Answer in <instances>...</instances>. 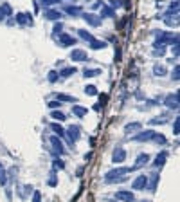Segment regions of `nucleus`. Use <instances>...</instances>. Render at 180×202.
<instances>
[{"label": "nucleus", "mask_w": 180, "mask_h": 202, "mask_svg": "<svg viewBox=\"0 0 180 202\" xmlns=\"http://www.w3.org/2000/svg\"><path fill=\"white\" fill-rule=\"evenodd\" d=\"M130 171H133V170H130V168H117V170L108 171L104 179H106V182H121L124 179V175L130 173Z\"/></svg>", "instance_id": "f257e3e1"}, {"label": "nucleus", "mask_w": 180, "mask_h": 202, "mask_svg": "<svg viewBox=\"0 0 180 202\" xmlns=\"http://www.w3.org/2000/svg\"><path fill=\"white\" fill-rule=\"evenodd\" d=\"M153 135H155V130H146V132L137 134V135L133 137V141H135V142H146V141H151V139H153Z\"/></svg>", "instance_id": "f03ea898"}, {"label": "nucleus", "mask_w": 180, "mask_h": 202, "mask_svg": "<svg viewBox=\"0 0 180 202\" xmlns=\"http://www.w3.org/2000/svg\"><path fill=\"white\" fill-rule=\"evenodd\" d=\"M132 188H133V189H144V188H148V177H146V175H139V177L133 181Z\"/></svg>", "instance_id": "7ed1b4c3"}, {"label": "nucleus", "mask_w": 180, "mask_h": 202, "mask_svg": "<svg viewBox=\"0 0 180 202\" xmlns=\"http://www.w3.org/2000/svg\"><path fill=\"white\" fill-rule=\"evenodd\" d=\"M115 199L121 202H133L135 200V197H133L132 191H117V193H115Z\"/></svg>", "instance_id": "20e7f679"}, {"label": "nucleus", "mask_w": 180, "mask_h": 202, "mask_svg": "<svg viewBox=\"0 0 180 202\" xmlns=\"http://www.w3.org/2000/svg\"><path fill=\"white\" fill-rule=\"evenodd\" d=\"M83 20L86 22V23H90V25H94V27L101 25V18H99V16H96V15H92V13L83 15Z\"/></svg>", "instance_id": "39448f33"}, {"label": "nucleus", "mask_w": 180, "mask_h": 202, "mask_svg": "<svg viewBox=\"0 0 180 202\" xmlns=\"http://www.w3.org/2000/svg\"><path fill=\"white\" fill-rule=\"evenodd\" d=\"M70 58H72L74 61H86L88 60V54H86L85 51H81V49H76V51H72Z\"/></svg>", "instance_id": "423d86ee"}, {"label": "nucleus", "mask_w": 180, "mask_h": 202, "mask_svg": "<svg viewBox=\"0 0 180 202\" xmlns=\"http://www.w3.org/2000/svg\"><path fill=\"white\" fill-rule=\"evenodd\" d=\"M76 43V38L70 36V34H60V45L61 47H70Z\"/></svg>", "instance_id": "0eeeda50"}, {"label": "nucleus", "mask_w": 180, "mask_h": 202, "mask_svg": "<svg viewBox=\"0 0 180 202\" xmlns=\"http://www.w3.org/2000/svg\"><path fill=\"white\" fill-rule=\"evenodd\" d=\"M166 105H168L169 108H178V92L169 94V96L166 98Z\"/></svg>", "instance_id": "6e6552de"}, {"label": "nucleus", "mask_w": 180, "mask_h": 202, "mask_svg": "<svg viewBox=\"0 0 180 202\" xmlns=\"http://www.w3.org/2000/svg\"><path fill=\"white\" fill-rule=\"evenodd\" d=\"M51 144H52V148L56 150V153L58 155H63L65 153V148H63V144H61V141L54 135V137H51Z\"/></svg>", "instance_id": "1a4fd4ad"}, {"label": "nucleus", "mask_w": 180, "mask_h": 202, "mask_svg": "<svg viewBox=\"0 0 180 202\" xmlns=\"http://www.w3.org/2000/svg\"><path fill=\"white\" fill-rule=\"evenodd\" d=\"M16 22L22 23V25H33V18H31V15H27V13H18V15H16Z\"/></svg>", "instance_id": "9d476101"}, {"label": "nucleus", "mask_w": 180, "mask_h": 202, "mask_svg": "<svg viewBox=\"0 0 180 202\" xmlns=\"http://www.w3.org/2000/svg\"><path fill=\"white\" fill-rule=\"evenodd\" d=\"M124 159H126V152H124L122 148H115V150H114V159H112V161L114 162H122Z\"/></svg>", "instance_id": "9b49d317"}, {"label": "nucleus", "mask_w": 180, "mask_h": 202, "mask_svg": "<svg viewBox=\"0 0 180 202\" xmlns=\"http://www.w3.org/2000/svg\"><path fill=\"white\" fill-rule=\"evenodd\" d=\"M67 134H69V139H70V141H78V139H79V126H76V124L70 126Z\"/></svg>", "instance_id": "f8f14e48"}, {"label": "nucleus", "mask_w": 180, "mask_h": 202, "mask_svg": "<svg viewBox=\"0 0 180 202\" xmlns=\"http://www.w3.org/2000/svg\"><path fill=\"white\" fill-rule=\"evenodd\" d=\"M148 159H150V155H148V153H140L139 157H137V162H135V166H133L132 170H139V168H142V166L148 162Z\"/></svg>", "instance_id": "ddd939ff"}, {"label": "nucleus", "mask_w": 180, "mask_h": 202, "mask_svg": "<svg viewBox=\"0 0 180 202\" xmlns=\"http://www.w3.org/2000/svg\"><path fill=\"white\" fill-rule=\"evenodd\" d=\"M72 112H74V116H78V117H85V116L88 114V108H85V106H78V105H74V106H72Z\"/></svg>", "instance_id": "4468645a"}, {"label": "nucleus", "mask_w": 180, "mask_h": 202, "mask_svg": "<svg viewBox=\"0 0 180 202\" xmlns=\"http://www.w3.org/2000/svg\"><path fill=\"white\" fill-rule=\"evenodd\" d=\"M56 99L60 101V103H74V101H78L74 96H67V94H58Z\"/></svg>", "instance_id": "2eb2a0df"}, {"label": "nucleus", "mask_w": 180, "mask_h": 202, "mask_svg": "<svg viewBox=\"0 0 180 202\" xmlns=\"http://www.w3.org/2000/svg\"><path fill=\"white\" fill-rule=\"evenodd\" d=\"M45 16H47L49 20H60L61 13H60V11H56V9H51V11H47V13H45Z\"/></svg>", "instance_id": "dca6fc26"}, {"label": "nucleus", "mask_w": 180, "mask_h": 202, "mask_svg": "<svg viewBox=\"0 0 180 202\" xmlns=\"http://www.w3.org/2000/svg\"><path fill=\"white\" fill-rule=\"evenodd\" d=\"M65 13H69V15H81V7L79 5H67L65 7Z\"/></svg>", "instance_id": "f3484780"}, {"label": "nucleus", "mask_w": 180, "mask_h": 202, "mask_svg": "<svg viewBox=\"0 0 180 202\" xmlns=\"http://www.w3.org/2000/svg\"><path fill=\"white\" fill-rule=\"evenodd\" d=\"M166 159H168V152H160L159 155H157V159H155V166H162L164 162H166Z\"/></svg>", "instance_id": "a211bd4d"}, {"label": "nucleus", "mask_w": 180, "mask_h": 202, "mask_svg": "<svg viewBox=\"0 0 180 202\" xmlns=\"http://www.w3.org/2000/svg\"><path fill=\"white\" fill-rule=\"evenodd\" d=\"M99 72H101L99 69H85V70H83V76H85V78H94V76H97Z\"/></svg>", "instance_id": "6ab92c4d"}, {"label": "nucleus", "mask_w": 180, "mask_h": 202, "mask_svg": "<svg viewBox=\"0 0 180 202\" xmlns=\"http://www.w3.org/2000/svg\"><path fill=\"white\" fill-rule=\"evenodd\" d=\"M51 130H54V134H58V137H63V135H65V130L61 128L60 124H56V123L51 124Z\"/></svg>", "instance_id": "aec40b11"}, {"label": "nucleus", "mask_w": 180, "mask_h": 202, "mask_svg": "<svg viewBox=\"0 0 180 202\" xmlns=\"http://www.w3.org/2000/svg\"><path fill=\"white\" fill-rule=\"evenodd\" d=\"M74 72H76V69H74V67H65V69L60 72V76H63V78H69V76H72Z\"/></svg>", "instance_id": "412c9836"}, {"label": "nucleus", "mask_w": 180, "mask_h": 202, "mask_svg": "<svg viewBox=\"0 0 180 202\" xmlns=\"http://www.w3.org/2000/svg\"><path fill=\"white\" fill-rule=\"evenodd\" d=\"M157 182H159V173H153V175H151V182H150V186H148V188H150L151 191H155Z\"/></svg>", "instance_id": "4be33fe9"}, {"label": "nucleus", "mask_w": 180, "mask_h": 202, "mask_svg": "<svg viewBox=\"0 0 180 202\" xmlns=\"http://www.w3.org/2000/svg\"><path fill=\"white\" fill-rule=\"evenodd\" d=\"M139 128H142L140 123H130V124H126V132H135V130H139Z\"/></svg>", "instance_id": "5701e85b"}, {"label": "nucleus", "mask_w": 180, "mask_h": 202, "mask_svg": "<svg viewBox=\"0 0 180 202\" xmlns=\"http://www.w3.org/2000/svg\"><path fill=\"white\" fill-rule=\"evenodd\" d=\"M104 45H106L104 41H101V40H96V38H94V40L90 41V47H92V49H103Z\"/></svg>", "instance_id": "b1692460"}, {"label": "nucleus", "mask_w": 180, "mask_h": 202, "mask_svg": "<svg viewBox=\"0 0 180 202\" xmlns=\"http://www.w3.org/2000/svg\"><path fill=\"white\" fill-rule=\"evenodd\" d=\"M85 92H86L88 96H96V94H97V88H96V85H86V87H85Z\"/></svg>", "instance_id": "393cba45"}, {"label": "nucleus", "mask_w": 180, "mask_h": 202, "mask_svg": "<svg viewBox=\"0 0 180 202\" xmlns=\"http://www.w3.org/2000/svg\"><path fill=\"white\" fill-rule=\"evenodd\" d=\"M79 36L83 38V40H88V41H92L94 40V36L88 33V31H85V29H79Z\"/></svg>", "instance_id": "a878e982"}, {"label": "nucleus", "mask_w": 180, "mask_h": 202, "mask_svg": "<svg viewBox=\"0 0 180 202\" xmlns=\"http://www.w3.org/2000/svg\"><path fill=\"white\" fill-rule=\"evenodd\" d=\"M151 141H155V142H160V144H166V137H164L162 134H155Z\"/></svg>", "instance_id": "bb28decb"}, {"label": "nucleus", "mask_w": 180, "mask_h": 202, "mask_svg": "<svg viewBox=\"0 0 180 202\" xmlns=\"http://www.w3.org/2000/svg\"><path fill=\"white\" fill-rule=\"evenodd\" d=\"M51 116H52L54 119H58V121H63V119H65V116H63V112H60V110H54V112H52Z\"/></svg>", "instance_id": "cd10ccee"}, {"label": "nucleus", "mask_w": 180, "mask_h": 202, "mask_svg": "<svg viewBox=\"0 0 180 202\" xmlns=\"http://www.w3.org/2000/svg\"><path fill=\"white\" fill-rule=\"evenodd\" d=\"M0 184H5V171H4L2 164H0Z\"/></svg>", "instance_id": "c85d7f7f"}, {"label": "nucleus", "mask_w": 180, "mask_h": 202, "mask_svg": "<svg viewBox=\"0 0 180 202\" xmlns=\"http://www.w3.org/2000/svg\"><path fill=\"white\" fill-rule=\"evenodd\" d=\"M56 80H58V72H54V70H51V72H49V81H51V83H54Z\"/></svg>", "instance_id": "c756f323"}, {"label": "nucleus", "mask_w": 180, "mask_h": 202, "mask_svg": "<svg viewBox=\"0 0 180 202\" xmlns=\"http://www.w3.org/2000/svg\"><path fill=\"white\" fill-rule=\"evenodd\" d=\"M168 119L166 117H155V119H151V124H162V123H166Z\"/></svg>", "instance_id": "7c9ffc66"}, {"label": "nucleus", "mask_w": 180, "mask_h": 202, "mask_svg": "<svg viewBox=\"0 0 180 202\" xmlns=\"http://www.w3.org/2000/svg\"><path fill=\"white\" fill-rule=\"evenodd\" d=\"M49 184H51V186H56V184H58V181H56V173H54V171L51 173V179H49Z\"/></svg>", "instance_id": "2f4dec72"}, {"label": "nucleus", "mask_w": 180, "mask_h": 202, "mask_svg": "<svg viewBox=\"0 0 180 202\" xmlns=\"http://www.w3.org/2000/svg\"><path fill=\"white\" fill-rule=\"evenodd\" d=\"M33 202H41V195H40V191H34V193H33Z\"/></svg>", "instance_id": "473e14b6"}, {"label": "nucleus", "mask_w": 180, "mask_h": 202, "mask_svg": "<svg viewBox=\"0 0 180 202\" xmlns=\"http://www.w3.org/2000/svg\"><path fill=\"white\" fill-rule=\"evenodd\" d=\"M155 74H157V76H162V74H166V72H164V67H159V65H157V67H155Z\"/></svg>", "instance_id": "72a5a7b5"}, {"label": "nucleus", "mask_w": 180, "mask_h": 202, "mask_svg": "<svg viewBox=\"0 0 180 202\" xmlns=\"http://www.w3.org/2000/svg\"><path fill=\"white\" fill-rule=\"evenodd\" d=\"M0 9H2V11H4V13H5V15H11V7H9V5H7V4H4V5H2V7H0Z\"/></svg>", "instance_id": "f704fd0d"}, {"label": "nucleus", "mask_w": 180, "mask_h": 202, "mask_svg": "<svg viewBox=\"0 0 180 202\" xmlns=\"http://www.w3.org/2000/svg\"><path fill=\"white\" fill-rule=\"evenodd\" d=\"M60 0H41V4L43 5H52V4H58Z\"/></svg>", "instance_id": "c9c22d12"}, {"label": "nucleus", "mask_w": 180, "mask_h": 202, "mask_svg": "<svg viewBox=\"0 0 180 202\" xmlns=\"http://www.w3.org/2000/svg\"><path fill=\"white\" fill-rule=\"evenodd\" d=\"M61 29H63V25H61L60 22H58V23L54 25V34H58V33H61Z\"/></svg>", "instance_id": "e433bc0d"}, {"label": "nucleus", "mask_w": 180, "mask_h": 202, "mask_svg": "<svg viewBox=\"0 0 180 202\" xmlns=\"http://www.w3.org/2000/svg\"><path fill=\"white\" fill-rule=\"evenodd\" d=\"M178 126H180V119L177 117V119H175V124H173V128H175L173 132H175V134H178Z\"/></svg>", "instance_id": "4c0bfd02"}, {"label": "nucleus", "mask_w": 180, "mask_h": 202, "mask_svg": "<svg viewBox=\"0 0 180 202\" xmlns=\"http://www.w3.org/2000/svg\"><path fill=\"white\" fill-rule=\"evenodd\" d=\"M103 15H104V16H114V11H112V9H108V7H106V9H104V11H103Z\"/></svg>", "instance_id": "58836bf2"}, {"label": "nucleus", "mask_w": 180, "mask_h": 202, "mask_svg": "<svg viewBox=\"0 0 180 202\" xmlns=\"http://www.w3.org/2000/svg\"><path fill=\"white\" fill-rule=\"evenodd\" d=\"M49 106H51V108H56V106H60V101H58V99L51 101V103H49Z\"/></svg>", "instance_id": "ea45409f"}, {"label": "nucleus", "mask_w": 180, "mask_h": 202, "mask_svg": "<svg viewBox=\"0 0 180 202\" xmlns=\"http://www.w3.org/2000/svg\"><path fill=\"white\" fill-rule=\"evenodd\" d=\"M54 168H63V162L61 161H54Z\"/></svg>", "instance_id": "a19ab883"}, {"label": "nucleus", "mask_w": 180, "mask_h": 202, "mask_svg": "<svg viewBox=\"0 0 180 202\" xmlns=\"http://www.w3.org/2000/svg\"><path fill=\"white\" fill-rule=\"evenodd\" d=\"M173 80H175V81L178 80V67H177V69H175V74H173Z\"/></svg>", "instance_id": "79ce46f5"}, {"label": "nucleus", "mask_w": 180, "mask_h": 202, "mask_svg": "<svg viewBox=\"0 0 180 202\" xmlns=\"http://www.w3.org/2000/svg\"><path fill=\"white\" fill-rule=\"evenodd\" d=\"M4 16H5V15H4V11L0 9V20H4Z\"/></svg>", "instance_id": "37998d69"}, {"label": "nucleus", "mask_w": 180, "mask_h": 202, "mask_svg": "<svg viewBox=\"0 0 180 202\" xmlns=\"http://www.w3.org/2000/svg\"><path fill=\"white\" fill-rule=\"evenodd\" d=\"M144 202H150V200H144Z\"/></svg>", "instance_id": "c03bdc74"}]
</instances>
